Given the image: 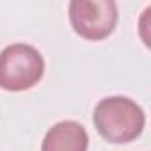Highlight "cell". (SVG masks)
Segmentation results:
<instances>
[{
  "mask_svg": "<svg viewBox=\"0 0 151 151\" xmlns=\"http://www.w3.org/2000/svg\"><path fill=\"white\" fill-rule=\"evenodd\" d=\"M96 132L110 144H128L140 137L146 114L128 96H109L98 101L93 112Z\"/></svg>",
  "mask_w": 151,
  "mask_h": 151,
  "instance_id": "6da1fadb",
  "label": "cell"
},
{
  "mask_svg": "<svg viewBox=\"0 0 151 151\" xmlns=\"http://www.w3.org/2000/svg\"><path fill=\"white\" fill-rule=\"evenodd\" d=\"M45 75V59L37 48L14 43L0 52V89L20 93L39 84Z\"/></svg>",
  "mask_w": 151,
  "mask_h": 151,
  "instance_id": "7a4b0ae2",
  "label": "cell"
},
{
  "mask_svg": "<svg viewBox=\"0 0 151 151\" xmlns=\"http://www.w3.org/2000/svg\"><path fill=\"white\" fill-rule=\"evenodd\" d=\"M69 23L87 41L107 39L117 25V6L112 0H73L69 2Z\"/></svg>",
  "mask_w": 151,
  "mask_h": 151,
  "instance_id": "3957f363",
  "label": "cell"
},
{
  "mask_svg": "<svg viewBox=\"0 0 151 151\" xmlns=\"http://www.w3.org/2000/svg\"><path fill=\"white\" fill-rule=\"evenodd\" d=\"M87 130L77 121L55 123L41 142V151H87Z\"/></svg>",
  "mask_w": 151,
  "mask_h": 151,
  "instance_id": "277c9868",
  "label": "cell"
}]
</instances>
